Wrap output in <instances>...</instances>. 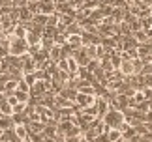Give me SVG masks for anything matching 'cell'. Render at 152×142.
<instances>
[{"label": "cell", "mask_w": 152, "mask_h": 142, "mask_svg": "<svg viewBox=\"0 0 152 142\" xmlns=\"http://www.w3.org/2000/svg\"><path fill=\"white\" fill-rule=\"evenodd\" d=\"M53 2H55V4L58 6V4H64V2H68V0H53Z\"/></svg>", "instance_id": "cell-7"}, {"label": "cell", "mask_w": 152, "mask_h": 142, "mask_svg": "<svg viewBox=\"0 0 152 142\" xmlns=\"http://www.w3.org/2000/svg\"><path fill=\"white\" fill-rule=\"evenodd\" d=\"M13 96H15V99H17V103H28L30 93H28V92H21V90H15Z\"/></svg>", "instance_id": "cell-6"}, {"label": "cell", "mask_w": 152, "mask_h": 142, "mask_svg": "<svg viewBox=\"0 0 152 142\" xmlns=\"http://www.w3.org/2000/svg\"><path fill=\"white\" fill-rule=\"evenodd\" d=\"M56 142H60V140H56Z\"/></svg>", "instance_id": "cell-8"}, {"label": "cell", "mask_w": 152, "mask_h": 142, "mask_svg": "<svg viewBox=\"0 0 152 142\" xmlns=\"http://www.w3.org/2000/svg\"><path fill=\"white\" fill-rule=\"evenodd\" d=\"M0 116H13V106H11L8 101L0 103Z\"/></svg>", "instance_id": "cell-5"}, {"label": "cell", "mask_w": 152, "mask_h": 142, "mask_svg": "<svg viewBox=\"0 0 152 142\" xmlns=\"http://www.w3.org/2000/svg\"><path fill=\"white\" fill-rule=\"evenodd\" d=\"M38 8H39V13L42 15H53L56 13V4L53 2V0H39L38 2Z\"/></svg>", "instance_id": "cell-2"}, {"label": "cell", "mask_w": 152, "mask_h": 142, "mask_svg": "<svg viewBox=\"0 0 152 142\" xmlns=\"http://www.w3.org/2000/svg\"><path fill=\"white\" fill-rule=\"evenodd\" d=\"M118 69H120L122 75H133V64L130 60H122V64H120Z\"/></svg>", "instance_id": "cell-4"}, {"label": "cell", "mask_w": 152, "mask_h": 142, "mask_svg": "<svg viewBox=\"0 0 152 142\" xmlns=\"http://www.w3.org/2000/svg\"><path fill=\"white\" fill-rule=\"evenodd\" d=\"M8 51L11 52V56H21V54H25V52L28 51V43H26V39H25V38H15V39L10 43Z\"/></svg>", "instance_id": "cell-1"}, {"label": "cell", "mask_w": 152, "mask_h": 142, "mask_svg": "<svg viewBox=\"0 0 152 142\" xmlns=\"http://www.w3.org/2000/svg\"><path fill=\"white\" fill-rule=\"evenodd\" d=\"M133 39L137 41V45H145V43H148V36L145 30H137V32H133Z\"/></svg>", "instance_id": "cell-3"}]
</instances>
